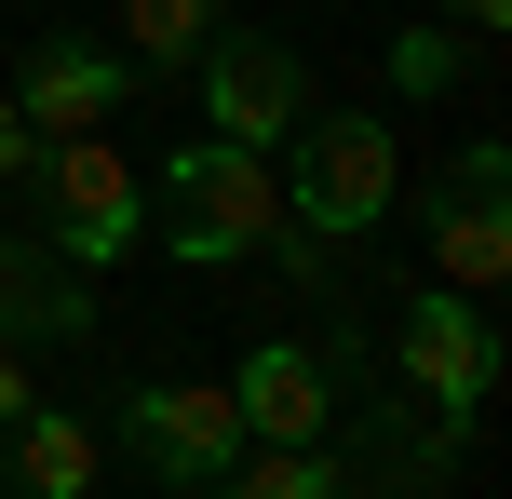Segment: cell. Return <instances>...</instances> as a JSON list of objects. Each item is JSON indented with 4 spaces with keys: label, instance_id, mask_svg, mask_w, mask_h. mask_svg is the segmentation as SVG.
Masks as SVG:
<instances>
[{
    "label": "cell",
    "instance_id": "3957f363",
    "mask_svg": "<svg viewBox=\"0 0 512 499\" xmlns=\"http://www.w3.org/2000/svg\"><path fill=\"white\" fill-rule=\"evenodd\" d=\"M189 81H203V135H230V149H283V135L310 122V68L283 27H203V54H189Z\"/></svg>",
    "mask_w": 512,
    "mask_h": 499
},
{
    "label": "cell",
    "instance_id": "7a4b0ae2",
    "mask_svg": "<svg viewBox=\"0 0 512 499\" xmlns=\"http://www.w3.org/2000/svg\"><path fill=\"white\" fill-rule=\"evenodd\" d=\"M391 189H405V149H391L378 108H324V122H297V176H283V216H297L310 243H364L391 216Z\"/></svg>",
    "mask_w": 512,
    "mask_h": 499
},
{
    "label": "cell",
    "instance_id": "52a82bcc",
    "mask_svg": "<svg viewBox=\"0 0 512 499\" xmlns=\"http://www.w3.org/2000/svg\"><path fill=\"white\" fill-rule=\"evenodd\" d=\"M122 446L162 486H216L243 459V405H230V378H135L122 392Z\"/></svg>",
    "mask_w": 512,
    "mask_h": 499
},
{
    "label": "cell",
    "instance_id": "30bf717a",
    "mask_svg": "<svg viewBox=\"0 0 512 499\" xmlns=\"http://www.w3.org/2000/svg\"><path fill=\"white\" fill-rule=\"evenodd\" d=\"M0 338L14 351H81L95 338V297H81V270L41 230H0Z\"/></svg>",
    "mask_w": 512,
    "mask_h": 499
},
{
    "label": "cell",
    "instance_id": "8fae6325",
    "mask_svg": "<svg viewBox=\"0 0 512 499\" xmlns=\"http://www.w3.org/2000/svg\"><path fill=\"white\" fill-rule=\"evenodd\" d=\"M81 486H95V419L27 405V419L0 432V499H81Z\"/></svg>",
    "mask_w": 512,
    "mask_h": 499
},
{
    "label": "cell",
    "instance_id": "277c9868",
    "mask_svg": "<svg viewBox=\"0 0 512 499\" xmlns=\"http://www.w3.org/2000/svg\"><path fill=\"white\" fill-rule=\"evenodd\" d=\"M27 176H41V243H54L68 270L135 257V230H149V189H135V162L108 149V135H54Z\"/></svg>",
    "mask_w": 512,
    "mask_h": 499
},
{
    "label": "cell",
    "instance_id": "5bb4252c",
    "mask_svg": "<svg viewBox=\"0 0 512 499\" xmlns=\"http://www.w3.org/2000/svg\"><path fill=\"white\" fill-rule=\"evenodd\" d=\"M203 27H216V0H122L135 68H189V54H203Z\"/></svg>",
    "mask_w": 512,
    "mask_h": 499
},
{
    "label": "cell",
    "instance_id": "6da1fadb",
    "mask_svg": "<svg viewBox=\"0 0 512 499\" xmlns=\"http://www.w3.org/2000/svg\"><path fill=\"white\" fill-rule=\"evenodd\" d=\"M270 230H283V176H270V149L203 135V149L162 162V243H176L189 270H243V257H270Z\"/></svg>",
    "mask_w": 512,
    "mask_h": 499
},
{
    "label": "cell",
    "instance_id": "8992f818",
    "mask_svg": "<svg viewBox=\"0 0 512 499\" xmlns=\"http://www.w3.org/2000/svg\"><path fill=\"white\" fill-rule=\"evenodd\" d=\"M432 284H459V297L512 284V149L499 135H472L445 162V189H432Z\"/></svg>",
    "mask_w": 512,
    "mask_h": 499
},
{
    "label": "cell",
    "instance_id": "9c48e42d",
    "mask_svg": "<svg viewBox=\"0 0 512 499\" xmlns=\"http://www.w3.org/2000/svg\"><path fill=\"white\" fill-rule=\"evenodd\" d=\"M230 405H243V446H324V419H337V351L256 338L243 378H230Z\"/></svg>",
    "mask_w": 512,
    "mask_h": 499
},
{
    "label": "cell",
    "instance_id": "9a60e30c",
    "mask_svg": "<svg viewBox=\"0 0 512 499\" xmlns=\"http://www.w3.org/2000/svg\"><path fill=\"white\" fill-rule=\"evenodd\" d=\"M27 405H41V378H27V351H14V338H0V432H14V419H27Z\"/></svg>",
    "mask_w": 512,
    "mask_h": 499
},
{
    "label": "cell",
    "instance_id": "7c38bea8",
    "mask_svg": "<svg viewBox=\"0 0 512 499\" xmlns=\"http://www.w3.org/2000/svg\"><path fill=\"white\" fill-rule=\"evenodd\" d=\"M216 499H351V473H337L324 446H243L230 473H216Z\"/></svg>",
    "mask_w": 512,
    "mask_h": 499
},
{
    "label": "cell",
    "instance_id": "5b68a950",
    "mask_svg": "<svg viewBox=\"0 0 512 499\" xmlns=\"http://www.w3.org/2000/svg\"><path fill=\"white\" fill-rule=\"evenodd\" d=\"M391 365H405V392L432 405V419H486V392H499V338H486V297H459V284H418L405 297V338H391Z\"/></svg>",
    "mask_w": 512,
    "mask_h": 499
},
{
    "label": "cell",
    "instance_id": "ba28073f",
    "mask_svg": "<svg viewBox=\"0 0 512 499\" xmlns=\"http://www.w3.org/2000/svg\"><path fill=\"white\" fill-rule=\"evenodd\" d=\"M135 54H108V41H68V27H54V41H27V68H14V108H27V135H108L122 122V95H135Z\"/></svg>",
    "mask_w": 512,
    "mask_h": 499
},
{
    "label": "cell",
    "instance_id": "e0dca14e",
    "mask_svg": "<svg viewBox=\"0 0 512 499\" xmlns=\"http://www.w3.org/2000/svg\"><path fill=\"white\" fill-rule=\"evenodd\" d=\"M445 27H472V41H499V27H512V0H445Z\"/></svg>",
    "mask_w": 512,
    "mask_h": 499
},
{
    "label": "cell",
    "instance_id": "2e32d148",
    "mask_svg": "<svg viewBox=\"0 0 512 499\" xmlns=\"http://www.w3.org/2000/svg\"><path fill=\"white\" fill-rule=\"evenodd\" d=\"M27 162H41V135H27V108L0 95V176H27Z\"/></svg>",
    "mask_w": 512,
    "mask_h": 499
},
{
    "label": "cell",
    "instance_id": "4fadbf2b",
    "mask_svg": "<svg viewBox=\"0 0 512 499\" xmlns=\"http://www.w3.org/2000/svg\"><path fill=\"white\" fill-rule=\"evenodd\" d=\"M472 81V27H432L418 14L405 41H391V95H459Z\"/></svg>",
    "mask_w": 512,
    "mask_h": 499
}]
</instances>
